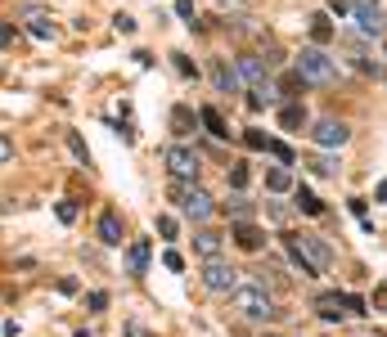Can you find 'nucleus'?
Returning a JSON list of instances; mask_svg holds the SVG:
<instances>
[{
  "label": "nucleus",
  "mask_w": 387,
  "mask_h": 337,
  "mask_svg": "<svg viewBox=\"0 0 387 337\" xmlns=\"http://www.w3.org/2000/svg\"><path fill=\"white\" fill-rule=\"evenodd\" d=\"M284 247H288V257H293V266L306 274H324L333 266V247H329V238H320V234H284Z\"/></svg>",
  "instance_id": "f257e3e1"
},
{
  "label": "nucleus",
  "mask_w": 387,
  "mask_h": 337,
  "mask_svg": "<svg viewBox=\"0 0 387 337\" xmlns=\"http://www.w3.org/2000/svg\"><path fill=\"white\" fill-rule=\"evenodd\" d=\"M230 302H234V310L244 319H252V324H266V319H275L280 310H275V297L266 293V283H248V288H234L230 293Z\"/></svg>",
  "instance_id": "f03ea898"
},
{
  "label": "nucleus",
  "mask_w": 387,
  "mask_h": 337,
  "mask_svg": "<svg viewBox=\"0 0 387 337\" xmlns=\"http://www.w3.org/2000/svg\"><path fill=\"white\" fill-rule=\"evenodd\" d=\"M172 198L180 202V212H185L189 221H208V216L216 212L212 194L198 185V180H176V185H172Z\"/></svg>",
  "instance_id": "7ed1b4c3"
},
{
  "label": "nucleus",
  "mask_w": 387,
  "mask_h": 337,
  "mask_svg": "<svg viewBox=\"0 0 387 337\" xmlns=\"http://www.w3.org/2000/svg\"><path fill=\"white\" fill-rule=\"evenodd\" d=\"M297 72L306 77V86H329V81L338 77V63L320 50V45H306V50L297 54Z\"/></svg>",
  "instance_id": "20e7f679"
},
{
  "label": "nucleus",
  "mask_w": 387,
  "mask_h": 337,
  "mask_svg": "<svg viewBox=\"0 0 387 337\" xmlns=\"http://www.w3.org/2000/svg\"><path fill=\"white\" fill-rule=\"evenodd\" d=\"M162 162H167V171H172V180H198V171H203L198 153L185 149V144H172V149L162 153Z\"/></svg>",
  "instance_id": "39448f33"
},
{
  "label": "nucleus",
  "mask_w": 387,
  "mask_h": 337,
  "mask_svg": "<svg viewBox=\"0 0 387 337\" xmlns=\"http://www.w3.org/2000/svg\"><path fill=\"white\" fill-rule=\"evenodd\" d=\"M198 279H203V288H208V293H234V288H239V270L225 266L221 257H212L208 266H203Z\"/></svg>",
  "instance_id": "423d86ee"
},
{
  "label": "nucleus",
  "mask_w": 387,
  "mask_h": 337,
  "mask_svg": "<svg viewBox=\"0 0 387 337\" xmlns=\"http://www.w3.org/2000/svg\"><path fill=\"white\" fill-rule=\"evenodd\" d=\"M352 14L365 36H387V14L379 9V0H352Z\"/></svg>",
  "instance_id": "0eeeda50"
},
{
  "label": "nucleus",
  "mask_w": 387,
  "mask_h": 337,
  "mask_svg": "<svg viewBox=\"0 0 387 337\" xmlns=\"http://www.w3.org/2000/svg\"><path fill=\"white\" fill-rule=\"evenodd\" d=\"M311 140H316L320 149H343V144L352 140V126L338 122V117H320V122L311 126Z\"/></svg>",
  "instance_id": "6e6552de"
},
{
  "label": "nucleus",
  "mask_w": 387,
  "mask_h": 337,
  "mask_svg": "<svg viewBox=\"0 0 387 337\" xmlns=\"http://www.w3.org/2000/svg\"><path fill=\"white\" fill-rule=\"evenodd\" d=\"M234 72H239V81H244V86H266V59H257V54H239L234 59Z\"/></svg>",
  "instance_id": "1a4fd4ad"
},
{
  "label": "nucleus",
  "mask_w": 387,
  "mask_h": 337,
  "mask_svg": "<svg viewBox=\"0 0 387 337\" xmlns=\"http://www.w3.org/2000/svg\"><path fill=\"white\" fill-rule=\"evenodd\" d=\"M149 238H131L126 243V274L131 279H144V270H149Z\"/></svg>",
  "instance_id": "9d476101"
},
{
  "label": "nucleus",
  "mask_w": 387,
  "mask_h": 337,
  "mask_svg": "<svg viewBox=\"0 0 387 337\" xmlns=\"http://www.w3.org/2000/svg\"><path fill=\"white\" fill-rule=\"evenodd\" d=\"M316 315H320L324 324L343 319V315H347V293H320V297H316Z\"/></svg>",
  "instance_id": "9b49d317"
},
{
  "label": "nucleus",
  "mask_w": 387,
  "mask_h": 337,
  "mask_svg": "<svg viewBox=\"0 0 387 337\" xmlns=\"http://www.w3.org/2000/svg\"><path fill=\"white\" fill-rule=\"evenodd\" d=\"M212 81H216V90L221 94H239L244 90V81H239V72L225 63V59H212Z\"/></svg>",
  "instance_id": "f8f14e48"
},
{
  "label": "nucleus",
  "mask_w": 387,
  "mask_h": 337,
  "mask_svg": "<svg viewBox=\"0 0 387 337\" xmlns=\"http://www.w3.org/2000/svg\"><path fill=\"white\" fill-rule=\"evenodd\" d=\"M234 243L244 247V252H261V247H266V234H261L252 221H234Z\"/></svg>",
  "instance_id": "ddd939ff"
},
{
  "label": "nucleus",
  "mask_w": 387,
  "mask_h": 337,
  "mask_svg": "<svg viewBox=\"0 0 387 337\" xmlns=\"http://www.w3.org/2000/svg\"><path fill=\"white\" fill-rule=\"evenodd\" d=\"M194 126H198V113H194L189 104H176L172 108V135L185 140V135H194Z\"/></svg>",
  "instance_id": "4468645a"
},
{
  "label": "nucleus",
  "mask_w": 387,
  "mask_h": 337,
  "mask_svg": "<svg viewBox=\"0 0 387 337\" xmlns=\"http://www.w3.org/2000/svg\"><path fill=\"white\" fill-rule=\"evenodd\" d=\"M221 243H225V238H221V234H216V230H198V234H194V252H198V257H203V261H212V257H221Z\"/></svg>",
  "instance_id": "2eb2a0df"
},
{
  "label": "nucleus",
  "mask_w": 387,
  "mask_h": 337,
  "mask_svg": "<svg viewBox=\"0 0 387 337\" xmlns=\"http://www.w3.org/2000/svg\"><path fill=\"white\" fill-rule=\"evenodd\" d=\"M100 243L122 247V221H117V212H104L100 216Z\"/></svg>",
  "instance_id": "dca6fc26"
},
{
  "label": "nucleus",
  "mask_w": 387,
  "mask_h": 337,
  "mask_svg": "<svg viewBox=\"0 0 387 337\" xmlns=\"http://www.w3.org/2000/svg\"><path fill=\"white\" fill-rule=\"evenodd\" d=\"M23 23H28V32L36 36V41H54V18H50V14H41V9H32V14L23 18Z\"/></svg>",
  "instance_id": "f3484780"
},
{
  "label": "nucleus",
  "mask_w": 387,
  "mask_h": 337,
  "mask_svg": "<svg viewBox=\"0 0 387 337\" xmlns=\"http://www.w3.org/2000/svg\"><path fill=\"white\" fill-rule=\"evenodd\" d=\"M198 122L203 126H208V135H216V140H225L230 135V126H225V117L221 113H216V108L208 104V108H198Z\"/></svg>",
  "instance_id": "a211bd4d"
},
{
  "label": "nucleus",
  "mask_w": 387,
  "mask_h": 337,
  "mask_svg": "<svg viewBox=\"0 0 387 337\" xmlns=\"http://www.w3.org/2000/svg\"><path fill=\"white\" fill-rule=\"evenodd\" d=\"M266 189H270V194H288V189H293V171H288V166H270Z\"/></svg>",
  "instance_id": "6ab92c4d"
},
{
  "label": "nucleus",
  "mask_w": 387,
  "mask_h": 337,
  "mask_svg": "<svg viewBox=\"0 0 387 337\" xmlns=\"http://www.w3.org/2000/svg\"><path fill=\"white\" fill-rule=\"evenodd\" d=\"M221 212L230 216V221H252V202H248L244 194H234L230 202H221Z\"/></svg>",
  "instance_id": "aec40b11"
},
{
  "label": "nucleus",
  "mask_w": 387,
  "mask_h": 337,
  "mask_svg": "<svg viewBox=\"0 0 387 337\" xmlns=\"http://www.w3.org/2000/svg\"><path fill=\"white\" fill-rule=\"evenodd\" d=\"M280 126H284V130L306 126V108H302V104H284V108H280Z\"/></svg>",
  "instance_id": "412c9836"
},
{
  "label": "nucleus",
  "mask_w": 387,
  "mask_h": 337,
  "mask_svg": "<svg viewBox=\"0 0 387 337\" xmlns=\"http://www.w3.org/2000/svg\"><path fill=\"white\" fill-rule=\"evenodd\" d=\"M293 198H297V212H302V216H320V212H324V202L311 194V189H302V185H297V194H293Z\"/></svg>",
  "instance_id": "4be33fe9"
},
{
  "label": "nucleus",
  "mask_w": 387,
  "mask_h": 337,
  "mask_svg": "<svg viewBox=\"0 0 387 337\" xmlns=\"http://www.w3.org/2000/svg\"><path fill=\"white\" fill-rule=\"evenodd\" d=\"M311 36H316V45H324L333 36V23L324 18V14H316V18H311Z\"/></svg>",
  "instance_id": "5701e85b"
},
{
  "label": "nucleus",
  "mask_w": 387,
  "mask_h": 337,
  "mask_svg": "<svg viewBox=\"0 0 387 337\" xmlns=\"http://www.w3.org/2000/svg\"><path fill=\"white\" fill-rule=\"evenodd\" d=\"M266 153H275V158H280L284 166H293V149H288V144H280V140H270V144H266Z\"/></svg>",
  "instance_id": "b1692460"
},
{
  "label": "nucleus",
  "mask_w": 387,
  "mask_h": 337,
  "mask_svg": "<svg viewBox=\"0 0 387 337\" xmlns=\"http://www.w3.org/2000/svg\"><path fill=\"white\" fill-rule=\"evenodd\" d=\"M347 310H352V315H374L369 302H365V297H356V293H347Z\"/></svg>",
  "instance_id": "393cba45"
},
{
  "label": "nucleus",
  "mask_w": 387,
  "mask_h": 337,
  "mask_svg": "<svg viewBox=\"0 0 387 337\" xmlns=\"http://www.w3.org/2000/svg\"><path fill=\"white\" fill-rule=\"evenodd\" d=\"M306 166H311L316 176H333V171H338V162H333V158H316V162H306Z\"/></svg>",
  "instance_id": "a878e982"
},
{
  "label": "nucleus",
  "mask_w": 387,
  "mask_h": 337,
  "mask_svg": "<svg viewBox=\"0 0 387 337\" xmlns=\"http://www.w3.org/2000/svg\"><path fill=\"white\" fill-rule=\"evenodd\" d=\"M54 212H59V221H64V225H72V221H77V202H72V198H68V202H59Z\"/></svg>",
  "instance_id": "bb28decb"
},
{
  "label": "nucleus",
  "mask_w": 387,
  "mask_h": 337,
  "mask_svg": "<svg viewBox=\"0 0 387 337\" xmlns=\"http://www.w3.org/2000/svg\"><path fill=\"white\" fill-rule=\"evenodd\" d=\"M374 310H379V315H387V283H379L374 288V302H369Z\"/></svg>",
  "instance_id": "cd10ccee"
},
{
  "label": "nucleus",
  "mask_w": 387,
  "mask_h": 337,
  "mask_svg": "<svg viewBox=\"0 0 387 337\" xmlns=\"http://www.w3.org/2000/svg\"><path fill=\"white\" fill-rule=\"evenodd\" d=\"M244 144H248V149H257V153H266V144H270V140H266L261 130H248V135H244Z\"/></svg>",
  "instance_id": "c85d7f7f"
},
{
  "label": "nucleus",
  "mask_w": 387,
  "mask_h": 337,
  "mask_svg": "<svg viewBox=\"0 0 387 337\" xmlns=\"http://www.w3.org/2000/svg\"><path fill=\"white\" fill-rule=\"evenodd\" d=\"M162 266L180 274V270H185V257H180V252H162Z\"/></svg>",
  "instance_id": "c756f323"
},
{
  "label": "nucleus",
  "mask_w": 387,
  "mask_h": 337,
  "mask_svg": "<svg viewBox=\"0 0 387 337\" xmlns=\"http://www.w3.org/2000/svg\"><path fill=\"white\" fill-rule=\"evenodd\" d=\"M158 234L162 238H176V216H158Z\"/></svg>",
  "instance_id": "7c9ffc66"
},
{
  "label": "nucleus",
  "mask_w": 387,
  "mask_h": 337,
  "mask_svg": "<svg viewBox=\"0 0 387 337\" xmlns=\"http://www.w3.org/2000/svg\"><path fill=\"white\" fill-rule=\"evenodd\" d=\"M113 27L122 32V36H131V32H136V18H131V14H117V18H113Z\"/></svg>",
  "instance_id": "2f4dec72"
},
{
  "label": "nucleus",
  "mask_w": 387,
  "mask_h": 337,
  "mask_svg": "<svg viewBox=\"0 0 387 337\" xmlns=\"http://www.w3.org/2000/svg\"><path fill=\"white\" fill-rule=\"evenodd\" d=\"M68 149H72V153H77V158H81V162H90V153H86V144H81L77 135H68Z\"/></svg>",
  "instance_id": "473e14b6"
},
{
  "label": "nucleus",
  "mask_w": 387,
  "mask_h": 337,
  "mask_svg": "<svg viewBox=\"0 0 387 337\" xmlns=\"http://www.w3.org/2000/svg\"><path fill=\"white\" fill-rule=\"evenodd\" d=\"M230 185L244 189V185H248V166H234V171H230Z\"/></svg>",
  "instance_id": "72a5a7b5"
},
{
  "label": "nucleus",
  "mask_w": 387,
  "mask_h": 337,
  "mask_svg": "<svg viewBox=\"0 0 387 337\" xmlns=\"http://www.w3.org/2000/svg\"><path fill=\"white\" fill-rule=\"evenodd\" d=\"M86 306H90V310H104V306H108V293H90Z\"/></svg>",
  "instance_id": "f704fd0d"
},
{
  "label": "nucleus",
  "mask_w": 387,
  "mask_h": 337,
  "mask_svg": "<svg viewBox=\"0 0 387 337\" xmlns=\"http://www.w3.org/2000/svg\"><path fill=\"white\" fill-rule=\"evenodd\" d=\"M176 14L180 18H194V0H176Z\"/></svg>",
  "instance_id": "c9c22d12"
},
{
  "label": "nucleus",
  "mask_w": 387,
  "mask_h": 337,
  "mask_svg": "<svg viewBox=\"0 0 387 337\" xmlns=\"http://www.w3.org/2000/svg\"><path fill=\"white\" fill-rule=\"evenodd\" d=\"M9 158H14V144H9L5 135H0V162H9Z\"/></svg>",
  "instance_id": "e433bc0d"
},
{
  "label": "nucleus",
  "mask_w": 387,
  "mask_h": 337,
  "mask_svg": "<svg viewBox=\"0 0 387 337\" xmlns=\"http://www.w3.org/2000/svg\"><path fill=\"white\" fill-rule=\"evenodd\" d=\"M379 202H387V180H383V185H379Z\"/></svg>",
  "instance_id": "4c0bfd02"
},
{
  "label": "nucleus",
  "mask_w": 387,
  "mask_h": 337,
  "mask_svg": "<svg viewBox=\"0 0 387 337\" xmlns=\"http://www.w3.org/2000/svg\"><path fill=\"white\" fill-rule=\"evenodd\" d=\"M266 337H275V333H266Z\"/></svg>",
  "instance_id": "58836bf2"
}]
</instances>
